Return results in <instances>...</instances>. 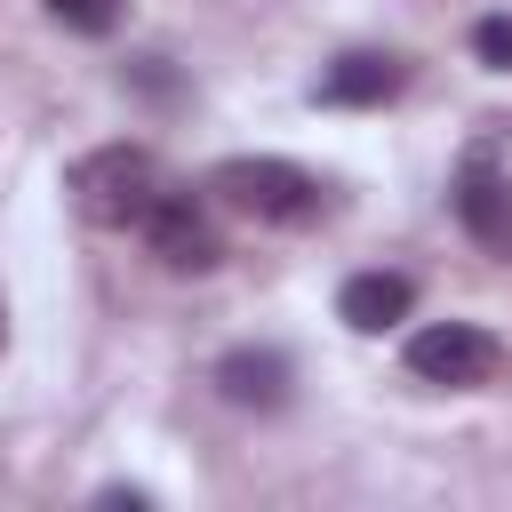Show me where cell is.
<instances>
[{"label": "cell", "mask_w": 512, "mask_h": 512, "mask_svg": "<svg viewBox=\"0 0 512 512\" xmlns=\"http://www.w3.org/2000/svg\"><path fill=\"white\" fill-rule=\"evenodd\" d=\"M64 200H72L80 224L128 232V224H144V208L160 200V160H152L144 144H96V152H80V160L64 168Z\"/></svg>", "instance_id": "2"}, {"label": "cell", "mask_w": 512, "mask_h": 512, "mask_svg": "<svg viewBox=\"0 0 512 512\" xmlns=\"http://www.w3.org/2000/svg\"><path fill=\"white\" fill-rule=\"evenodd\" d=\"M408 376L416 384H440V392H480L504 376V336H488L480 320H432L408 336Z\"/></svg>", "instance_id": "3"}, {"label": "cell", "mask_w": 512, "mask_h": 512, "mask_svg": "<svg viewBox=\"0 0 512 512\" xmlns=\"http://www.w3.org/2000/svg\"><path fill=\"white\" fill-rule=\"evenodd\" d=\"M144 248H152V264H168V272H216L224 264V232H216V216H208V200L200 192H176V184H160V200L144 208Z\"/></svg>", "instance_id": "5"}, {"label": "cell", "mask_w": 512, "mask_h": 512, "mask_svg": "<svg viewBox=\"0 0 512 512\" xmlns=\"http://www.w3.org/2000/svg\"><path fill=\"white\" fill-rule=\"evenodd\" d=\"M400 88H408V64H400L392 48H344V56H328V64H320L312 104H336V112H376V104H392Z\"/></svg>", "instance_id": "6"}, {"label": "cell", "mask_w": 512, "mask_h": 512, "mask_svg": "<svg viewBox=\"0 0 512 512\" xmlns=\"http://www.w3.org/2000/svg\"><path fill=\"white\" fill-rule=\"evenodd\" d=\"M216 392H224L232 408H248V416H272V408H288V392H296V360H288L280 344H232V352L216 360Z\"/></svg>", "instance_id": "7"}, {"label": "cell", "mask_w": 512, "mask_h": 512, "mask_svg": "<svg viewBox=\"0 0 512 512\" xmlns=\"http://www.w3.org/2000/svg\"><path fill=\"white\" fill-rule=\"evenodd\" d=\"M208 200H224L232 216L248 224H272V232H296V224H320L328 216V184L280 152H232L208 168Z\"/></svg>", "instance_id": "1"}, {"label": "cell", "mask_w": 512, "mask_h": 512, "mask_svg": "<svg viewBox=\"0 0 512 512\" xmlns=\"http://www.w3.org/2000/svg\"><path fill=\"white\" fill-rule=\"evenodd\" d=\"M416 312V280L408 272H352L344 288H336V320L352 328V336H384V328H400Z\"/></svg>", "instance_id": "8"}, {"label": "cell", "mask_w": 512, "mask_h": 512, "mask_svg": "<svg viewBox=\"0 0 512 512\" xmlns=\"http://www.w3.org/2000/svg\"><path fill=\"white\" fill-rule=\"evenodd\" d=\"M40 8H48L64 32H88V40H104V32L128 16V0H40Z\"/></svg>", "instance_id": "9"}, {"label": "cell", "mask_w": 512, "mask_h": 512, "mask_svg": "<svg viewBox=\"0 0 512 512\" xmlns=\"http://www.w3.org/2000/svg\"><path fill=\"white\" fill-rule=\"evenodd\" d=\"M448 208H456V224H464L488 256H512V168L496 160V128L456 160V176H448Z\"/></svg>", "instance_id": "4"}, {"label": "cell", "mask_w": 512, "mask_h": 512, "mask_svg": "<svg viewBox=\"0 0 512 512\" xmlns=\"http://www.w3.org/2000/svg\"><path fill=\"white\" fill-rule=\"evenodd\" d=\"M472 56H480L488 72H512V16H480V24H472Z\"/></svg>", "instance_id": "11"}, {"label": "cell", "mask_w": 512, "mask_h": 512, "mask_svg": "<svg viewBox=\"0 0 512 512\" xmlns=\"http://www.w3.org/2000/svg\"><path fill=\"white\" fill-rule=\"evenodd\" d=\"M120 80H128L136 96H152V104H176V96H184V80L168 72V56H128V72H120Z\"/></svg>", "instance_id": "10"}, {"label": "cell", "mask_w": 512, "mask_h": 512, "mask_svg": "<svg viewBox=\"0 0 512 512\" xmlns=\"http://www.w3.org/2000/svg\"><path fill=\"white\" fill-rule=\"evenodd\" d=\"M0 344H8V296H0Z\"/></svg>", "instance_id": "12"}]
</instances>
